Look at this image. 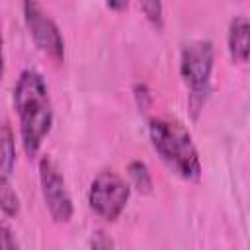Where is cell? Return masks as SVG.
I'll use <instances>...</instances> for the list:
<instances>
[{"instance_id":"52a82bcc","label":"cell","mask_w":250,"mask_h":250,"mask_svg":"<svg viewBox=\"0 0 250 250\" xmlns=\"http://www.w3.org/2000/svg\"><path fill=\"white\" fill-rule=\"evenodd\" d=\"M227 47L234 62H246L250 57V20L244 14L232 16L227 27Z\"/></svg>"},{"instance_id":"ba28073f","label":"cell","mask_w":250,"mask_h":250,"mask_svg":"<svg viewBox=\"0 0 250 250\" xmlns=\"http://www.w3.org/2000/svg\"><path fill=\"white\" fill-rule=\"evenodd\" d=\"M16 135L6 117H0V184L10 182L16 168Z\"/></svg>"},{"instance_id":"6da1fadb","label":"cell","mask_w":250,"mask_h":250,"mask_svg":"<svg viewBox=\"0 0 250 250\" xmlns=\"http://www.w3.org/2000/svg\"><path fill=\"white\" fill-rule=\"evenodd\" d=\"M14 109L18 113L20 141L23 152L31 158L41 150L43 141L51 133L55 111L45 76L35 68H23L12 90Z\"/></svg>"},{"instance_id":"8992f818","label":"cell","mask_w":250,"mask_h":250,"mask_svg":"<svg viewBox=\"0 0 250 250\" xmlns=\"http://www.w3.org/2000/svg\"><path fill=\"white\" fill-rule=\"evenodd\" d=\"M21 16L35 47L55 62L64 61V37L53 16L33 0L21 4Z\"/></svg>"},{"instance_id":"7c38bea8","label":"cell","mask_w":250,"mask_h":250,"mask_svg":"<svg viewBox=\"0 0 250 250\" xmlns=\"http://www.w3.org/2000/svg\"><path fill=\"white\" fill-rule=\"evenodd\" d=\"M0 250H21L14 230L4 223H0Z\"/></svg>"},{"instance_id":"4fadbf2b","label":"cell","mask_w":250,"mask_h":250,"mask_svg":"<svg viewBox=\"0 0 250 250\" xmlns=\"http://www.w3.org/2000/svg\"><path fill=\"white\" fill-rule=\"evenodd\" d=\"M133 96H135V100H137V105H139V109H146L148 105H150V102H152V94H150V90H148V86L145 84V82H137L135 86H133Z\"/></svg>"},{"instance_id":"2e32d148","label":"cell","mask_w":250,"mask_h":250,"mask_svg":"<svg viewBox=\"0 0 250 250\" xmlns=\"http://www.w3.org/2000/svg\"><path fill=\"white\" fill-rule=\"evenodd\" d=\"M105 6H107L109 10H125V8L129 6V4H127L125 0H121V2H107Z\"/></svg>"},{"instance_id":"9c48e42d","label":"cell","mask_w":250,"mask_h":250,"mask_svg":"<svg viewBox=\"0 0 250 250\" xmlns=\"http://www.w3.org/2000/svg\"><path fill=\"white\" fill-rule=\"evenodd\" d=\"M127 176H129V186L131 188H137L141 193L148 195L152 193V188H154V180H152V174H150V168L146 166L145 160H131L127 164Z\"/></svg>"},{"instance_id":"9a60e30c","label":"cell","mask_w":250,"mask_h":250,"mask_svg":"<svg viewBox=\"0 0 250 250\" xmlns=\"http://www.w3.org/2000/svg\"><path fill=\"white\" fill-rule=\"evenodd\" d=\"M4 78V33H2V21H0V82Z\"/></svg>"},{"instance_id":"30bf717a","label":"cell","mask_w":250,"mask_h":250,"mask_svg":"<svg viewBox=\"0 0 250 250\" xmlns=\"http://www.w3.org/2000/svg\"><path fill=\"white\" fill-rule=\"evenodd\" d=\"M20 195L12 188L10 182L0 184V209L6 217H16L20 213Z\"/></svg>"},{"instance_id":"5bb4252c","label":"cell","mask_w":250,"mask_h":250,"mask_svg":"<svg viewBox=\"0 0 250 250\" xmlns=\"http://www.w3.org/2000/svg\"><path fill=\"white\" fill-rule=\"evenodd\" d=\"M90 250H113V240L104 230H96L90 240Z\"/></svg>"},{"instance_id":"277c9868","label":"cell","mask_w":250,"mask_h":250,"mask_svg":"<svg viewBox=\"0 0 250 250\" xmlns=\"http://www.w3.org/2000/svg\"><path fill=\"white\" fill-rule=\"evenodd\" d=\"M131 197L129 182L115 170L98 172L88 186V207L100 219L113 223L125 211Z\"/></svg>"},{"instance_id":"8fae6325","label":"cell","mask_w":250,"mask_h":250,"mask_svg":"<svg viewBox=\"0 0 250 250\" xmlns=\"http://www.w3.org/2000/svg\"><path fill=\"white\" fill-rule=\"evenodd\" d=\"M139 8H141V12L145 14V18L154 27L160 29L164 25V6H162V2H158V0H145V2L139 4Z\"/></svg>"},{"instance_id":"3957f363","label":"cell","mask_w":250,"mask_h":250,"mask_svg":"<svg viewBox=\"0 0 250 250\" xmlns=\"http://www.w3.org/2000/svg\"><path fill=\"white\" fill-rule=\"evenodd\" d=\"M215 47L211 39H191L180 51V76L188 86V109L197 119L211 94Z\"/></svg>"},{"instance_id":"7a4b0ae2","label":"cell","mask_w":250,"mask_h":250,"mask_svg":"<svg viewBox=\"0 0 250 250\" xmlns=\"http://www.w3.org/2000/svg\"><path fill=\"white\" fill-rule=\"evenodd\" d=\"M148 139L166 168L184 182H199L203 166L188 127L174 117H150Z\"/></svg>"},{"instance_id":"5b68a950","label":"cell","mask_w":250,"mask_h":250,"mask_svg":"<svg viewBox=\"0 0 250 250\" xmlns=\"http://www.w3.org/2000/svg\"><path fill=\"white\" fill-rule=\"evenodd\" d=\"M37 172H39L41 195H43V201H45V207L51 219L61 225L70 223L74 215V203H72V195H70L62 170L53 160V156L45 154L39 158Z\"/></svg>"}]
</instances>
